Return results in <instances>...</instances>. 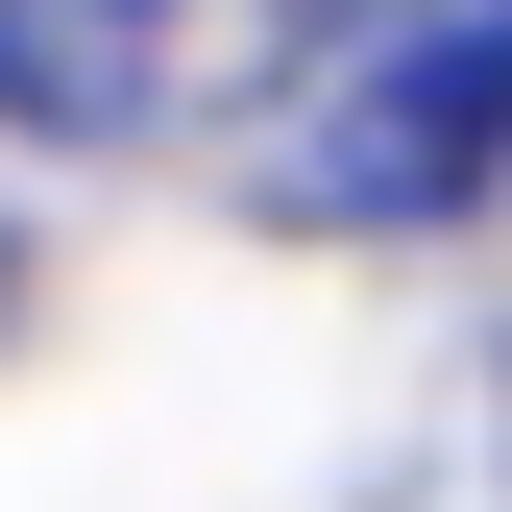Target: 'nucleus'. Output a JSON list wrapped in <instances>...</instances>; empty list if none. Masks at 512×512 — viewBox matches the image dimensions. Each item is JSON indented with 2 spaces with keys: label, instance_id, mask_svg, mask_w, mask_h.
Instances as JSON below:
<instances>
[{
  "label": "nucleus",
  "instance_id": "f257e3e1",
  "mask_svg": "<svg viewBox=\"0 0 512 512\" xmlns=\"http://www.w3.org/2000/svg\"><path fill=\"white\" fill-rule=\"evenodd\" d=\"M512 171V0H439V25H391V49H342V74H317V122L269 147V196L293 220H464Z\"/></svg>",
  "mask_w": 512,
  "mask_h": 512
},
{
  "label": "nucleus",
  "instance_id": "7ed1b4c3",
  "mask_svg": "<svg viewBox=\"0 0 512 512\" xmlns=\"http://www.w3.org/2000/svg\"><path fill=\"white\" fill-rule=\"evenodd\" d=\"M0 317H25V269H0Z\"/></svg>",
  "mask_w": 512,
  "mask_h": 512
},
{
  "label": "nucleus",
  "instance_id": "f03ea898",
  "mask_svg": "<svg viewBox=\"0 0 512 512\" xmlns=\"http://www.w3.org/2000/svg\"><path fill=\"white\" fill-rule=\"evenodd\" d=\"M196 0H0V147H147Z\"/></svg>",
  "mask_w": 512,
  "mask_h": 512
}]
</instances>
